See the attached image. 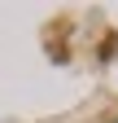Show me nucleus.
Listing matches in <instances>:
<instances>
[{
	"label": "nucleus",
	"mask_w": 118,
	"mask_h": 123,
	"mask_svg": "<svg viewBox=\"0 0 118 123\" xmlns=\"http://www.w3.org/2000/svg\"><path fill=\"white\" fill-rule=\"evenodd\" d=\"M114 123H118V119H114Z\"/></svg>",
	"instance_id": "nucleus-1"
}]
</instances>
